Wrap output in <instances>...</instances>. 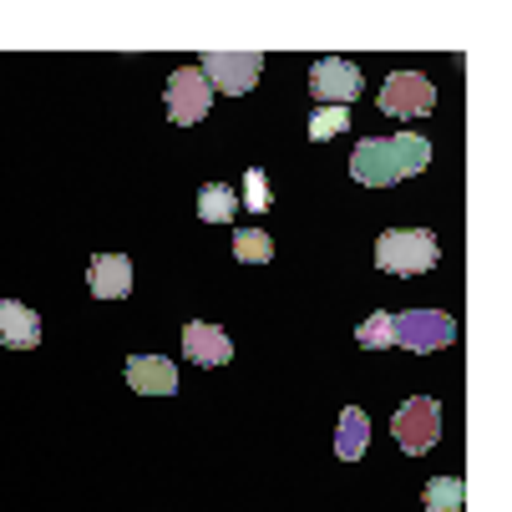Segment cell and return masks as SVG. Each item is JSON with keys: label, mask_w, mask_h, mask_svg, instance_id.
I'll return each mask as SVG.
<instances>
[{"label": "cell", "mask_w": 512, "mask_h": 512, "mask_svg": "<svg viewBox=\"0 0 512 512\" xmlns=\"http://www.w3.org/2000/svg\"><path fill=\"white\" fill-rule=\"evenodd\" d=\"M431 163V142L421 132H396V137H365L350 153V178L365 188H391L401 178H416Z\"/></svg>", "instance_id": "obj_1"}, {"label": "cell", "mask_w": 512, "mask_h": 512, "mask_svg": "<svg viewBox=\"0 0 512 512\" xmlns=\"http://www.w3.org/2000/svg\"><path fill=\"white\" fill-rule=\"evenodd\" d=\"M436 259H442V249H436V234L431 229H386L376 239V264L386 274H426Z\"/></svg>", "instance_id": "obj_2"}, {"label": "cell", "mask_w": 512, "mask_h": 512, "mask_svg": "<svg viewBox=\"0 0 512 512\" xmlns=\"http://www.w3.org/2000/svg\"><path fill=\"white\" fill-rule=\"evenodd\" d=\"M391 436L406 457H421L436 447V436H442V406L431 396H411L396 416H391Z\"/></svg>", "instance_id": "obj_3"}, {"label": "cell", "mask_w": 512, "mask_h": 512, "mask_svg": "<svg viewBox=\"0 0 512 512\" xmlns=\"http://www.w3.org/2000/svg\"><path fill=\"white\" fill-rule=\"evenodd\" d=\"M198 71H203V82L218 87L224 97H244V92L259 82L264 56H259V51H208Z\"/></svg>", "instance_id": "obj_4"}, {"label": "cell", "mask_w": 512, "mask_h": 512, "mask_svg": "<svg viewBox=\"0 0 512 512\" xmlns=\"http://www.w3.org/2000/svg\"><path fill=\"white\" fill-rule=\"evenodd\" d=\"M391 335L396 345L406 350H447L457 340V320L442 315V310H406V315H391Z\"/></svg>", "instance_id": "obj_5"}, {"label": "cell", "mask_w": 512, "mask_h": 512, "mask_svg": "<svg viewBox=\"0 0 512 512\" xmlns=\"http://www.w3.org/2000/svg\"><path fill=\"white\" fill-rule=\"evenodd\" d=\"M208 107H213V87L203 82V71L198 66H178L168 77V117L178 127H193V122L208 117Z\"/></svg>", "instance_id": "obj_6"}, {"label": "cell", "mask_w": 512, "mask_h": 512, "mask_svg": "<svg viewBox=\"0 0 512 512\" xmlns=\"http://www.w3.org/2000/svg\"><path fill=\"white\" fill-rule=\"evenodd\" d=\"M381 112L386 117H421L436 107V87L421 77V71H391V77L381 82Z\"/></svg>", "instance_id": "obj_7"}, {"label": "cell", "mask_w": 512, "mask_h": 512, "mask_svg": "<svg viewBox=\"0 0 512 512\" xmlns=\"http://www.w3.org/2000/svg\"><path fill=\"white\" fill-rule=\"evenodd\" d=\"M365 77H360V66L345 61V56H320L310 66V92L325 102V107H350V97H360Z\"/></svg>", "instance_id": "obj_8"}, {"label": "cell", "mask_w": 512, "mask_h": 512, "mask_svg": "<svg viewBox=\"0 0 512 512\" xmlns=\"http://www.w3.org/2000/svg\"><path fill=\"white\" fill-rule=\"evenodd\" d=\"M127 386L137 396H173L178 391V365L168 355H132L127 360Z\"/></svg>", "instance_id": "obj_9"}, {"label": "cell", "mask_w": 512, "mask_h": 512, "mask_svg": "<svg viewBox=\"0 0 512 512\" xmlns=\"http://www.w3.org/2000/svg\"><path fill=\"white\" fill-rule=\"evenodd\" d=\"M183 355L193 365H229L234 360V340L218 325H208V320H188L183 325Z\"/></svg>", "instance_id": "obj_10"}, {"label": "cell", "mask_w": 512, "mask_h": 512, "mask_svg": "<svg viewBox=\"0 0 512 512\" xmlns=\"http://www.w3.org/2000/svg\"><path fill=\"white\" fill-rule=\"evenodd\" d=\"M87 289L97 300H127L132 289V259L127 254H97L87 269Z\"/></svg>", "instance_id": "obj_11"}, {"label": "cell", "mask_w": 512, "mask_h": 512, "mask_svg": "<svg viewBox=\"0 0 512 512\" xmlns=\"http://www.w3.org/2000/svg\"><path fill=\"white\" fill-rule=\"evenodd\" d=\"M0 340H6L11 350L41 345V315L21 300H0Z\"/></svg>", "instance_id": "obj_12"}, {"label": "cell", "mask_w": 512, "mask_h": 512, "mask_svg": "<svg viewBox=\"0 0 512 512\" xmlns=\"http://www.w3.org/2000/svg\"><path fill=\"white\" fill-rule=\"evenodd\" d=\"M365 447H371V416H365L360 406H345L340 426H335V457L340 462H360Z\"/></svg>", "instance_id": "obj_13"}, {"label": "cell", "mask_w": 512, "mask_h": 512, "mask_svg": "<svg viewBox=\"0 0 512 512\" xmlns=\"http://www.w3.org/2000/svg\"><path fill=\"white\" fill-rule=\"evenodd\" d=\"M234 213H239V193L229 183H203L198 188V218L203 224H229Z\"/></svg>", "instance_id": "obj_14"}, {"label": "cell", "mask_w": 512, "mask_h": 512, "mask_svg": "<svg viewBox=\"0 0 512 512\" xmlns=\"http://www.w3.org/2000/svg\"><path fill=\"white\" fill-rule=\"evenodd\" d=\"M462 497H467L462 477H431L426 482V507L431 512H462Z\"/></svg>", "instance_id": "obj_15"}, {"label": "cell", "mask_w": 512, "mask_h": 512, "mask_svg": "<svg viewBox=\"0 0 512 512\" xmlns=\"http://www.w3.org/2000/svg\"><path fill=\"white\" fill-rule=\"evenodd\" d=\"M234 259H244V264H269V259H274V239H269L264 229H239V234H234Z\"/></svg>", "instance_id": "obj_16"}, {"label": "cell", "mask_w": 512, "mask_h": 512, "mask_svg": "<svg viewBox=\"0 0 512 512\" xmlns=\"http://www.w3.org/2000/svg\"><path fill=\"white\" fill-rule=\"evenodd\" d=\"M355 340H360L365 350H386V345H396V335H391V315H386V310L365 315L360 330H355Z\"/></svg>", "instance_id": "obj_17"}, {"label": "cell", "mask_w": 512, "mask_h": 512, "mask_svg": "<svg viewBox=\"0 0 512 512\" xmlns=\"http://www.w3.org/2000/svg\"><path fill=\"white\" fill-rule=\"evenodd\" d=\"M350 127V107H320L315 117H310V142H330L335 132H345Z\"/></svg>", "instance_id": "obj_18"}, {"label": "cell", "mask_w": 512, "mask_h": 512, "mask_svg": "<svg viewBox=\"0 0 512 512\" xmlns=\"http://www.w3.org/2000/svg\"><path fill=\"white\" fill-rule=\"evenodd\" d=\"M244 203H249L254 213H264V208L274 203V193H269V178H264L259 168H249V173H244Z\"/></svg>", "instance_id": "obj_19"}]
</instances>
